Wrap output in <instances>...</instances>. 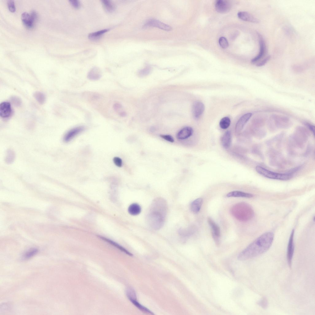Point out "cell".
<instances>
[{
    "label": "cell",
    "instance_id": "cell-36",
    "mask_svg": "<svg viewBox=\"0 0 315 315\" xmlns=\"http://www.w3.org/2000/svg\"><path fill=\"white\" fill-rule=\"evenodd\" d=\"M257 303L259 305L264 309H266L268 306V302L265 298L260 300Z\"/></svg>",
    "mask_w": 315,
    "mask_h": 315
},
{
    "label": "cell",
    "instance_id": "cell-29",
    "mask_svg": "<svg viewBox=\"0 0 315 315\" xmlns=\"http://www.w3.org/2000/svg\"><path fill=\"white\" fill-rule=\"evenodd\" d=\"M38 250L36 248H33L26 252L24 255L25 259H29L35 255L38 252Z\"/></svg>",
    "mask_w": 315,
    "mask_h": 315
},
{
    "label": "cell",
    "instance_id": "cell-34",
    "mask_svg": "<svg viewBox=\"0 0 315 315\" xmlns=\"http://www.w3.org/2000/svg\"><path fill=\"white\" fill-rule=\"evenodd\" d=\"M271 56L270 55L267 56L261 61L255 64L256 66H257L260 67L264 65L269 60Z\"/></svg>",
    "mask_w": 315,
    "mask_h": 315
},
{
    "label": "cell",
    "instance_id": "cell-6",
    "mask_svg": "<svg viewBox=\"0 0 315 315\" xmlns=\"http://www.w3.org/2000/svg\"><path fill=\"white\" fill-rule=\"evenodd\" d=\"M207 221L211 229L213 238L216 244L218 245L220 243V236L219 227L211 217L208 218Z\"/></svg>",
    "mask_w": 315,
    "mask_h": 315
},
{
    "label": "cell",
    "instance_id": "cell-31",
    "mask_svg": "<svg viewBox=\"0 0 315 315\" xmlns=\"http://www.w3.org/2000/svg\"><path fill=\"white\" fill-rule=\"evenodd\" d=\"M151 70L150 67L147 66L143 69L141 70L139 72V75L140 76H144L148 75L150 72Z\"/></svg>",
    "mask_w": 315,
    "mask_h": 315
},
{
    "label": "cell",
    "instance_id": "cell-38",
    "mask_svg": "<svg viewBox=\"0 0 315 315\" xmlns=\"http://www.w3.org/2000/svg\"><path fill=\"white\" fill-rule=\"evenodd\" d=\"M160 137L164 140L169 142L172 143L174 142V140L173 137L170 135H161Z\"/></svg>",
    "mask_w": 315,
    "mask_h": 315
},
{
    "label": "cell",
    "instance_id": "cell-1",
    "mask_svg": "<svg viewBox=\"0 0 315 315\" xmlns=\"http://www.w3.org/2000/svg\"><path fill=\"white\" fill-rule=\"evenodd\" d=\"M274 237V234L271 232L263 234L239 254L238 259L245 260L256 257L265 252L271 247Z\"/></svg>",
    "mask_w": 315,
    "mask_h": 315
},
{
    "label": "cell",
    "instance_id": "cell-21",
    "mask_svg": "<svg viewBox=\"0 0 315 315\" xmlns=\"http://www.w3.org/2000/svg\"><path fill=\"white\" fill-rule=\"evenodd\" d=\"M203 202L202 198H198L194 200L191 205V209L194 213H198L200 210Z\"/></svg>",
    "mask_w": 315,
    "mask_h": 315
},
{
    "label": "cell",
    "instance_id": "cell-13",
    "mask_svg": "<svg viewBox=\"0 0 315 315\" xmlns=\"http://www.w3.org/2000/svg\"><path fill=\"white\" fill-rule=\"evenodd\" d=\"M84 129L83 127L79 126L71 129L65 134L63 140L65 142H69L75 136L83 131Z\"/></svg>",
    "mask_w": 315,
    "mask_h": 315
},
{
    "label": "cell",
    "instance_id": "cell-28",
    "mask_svg": "<svg viewBox=\"0 0 315 315\" xmlns=\"http://www.w3.org/2000/svg\"><path fill=\"white\" fill-rule=\"evenodd\" d=\"M34 96L36 100L41 104H43L45 101V96L42 92L39 91L36 92L34 93Z\"/></svg>",
    "mask_w": 315,
    "mask_h": 315
},
{
    "label": "cell",
    "instance_id": "cell-7",
    "mask_svg": "<svg viewBox=\"0 0 315 315\" xmlns=\"http://www.w3.org/2000/svg\"><path fill=\"white\" fill-rule=\"evenodd\" d=\"M21 18L24 24L28 28H31L33 26L34 22L37 18V14L34 12H32L30 14L24 12L22 14Z\"/></svg>",
    "mask_w": 315,
    "mask_h": 315
},
{
    "label": "cell",
    "instance_id": "cell-39",
    "mask_svg": "<svg viewBox=\"0 0 315 315\" xmlns=\"http://www.w3.org/2000/svg\"><path fill=\"white\" fill-rule=\"evenodd\" d=\"M14 154V153L11 151H10L8 152L6 157V160L7 162L10 163L13 160Z\"/></svg>",
    "mask_w": 315,
    "mask_h": 315
},
{
    "label": "cell",
    "instance_id": "cell-4",
    "mask_svg": "<svg viewBox=\"0 0 315 315\" xmlns=\"http://www.w3.org/2000/svg\"><path fill=\"white\" fill-rule=\"evenodd\" d=\"M256 170L259 174L266 177L278 180H289L292 177L290 173H279L270 171L265 168L260 166H257L256 167Z\"/></svg>",
    "mask_w": 315,
    "mask_h": 315
},
{
    "label": "cell",
    "instance_id": "cell-19",
    "mask_svg": "<svg viewBox=\"0 0 315 315\" xmlns=\"http://www.w3.org/2000/svg\"><path fill=\"white\" fill-rule=\"evenodd\" d=\"M231 134L230 131H227L223 135L221 139V143L225 148H229L231 142Z\"/></svg>",
    "mask_w": 315,
    "mask_h": 315
},
{
    "label": "cell",
    "instance_id": "cell-18",
    "mask_svg": "<svg viewBox=\"0 0 315 315\" xmlns=\"http://www.w3.org/2000/svg\"><path fill=\"white\" fill-rule=\"evenodd\" d=\"M98 237L103 240L113 245L115 247L120 250H121L122 251L125 253L127 254L130 256H133V255L132 254L129 252L125 248L115 242L102 236H98Z\"/></svg>",
    "mask_w": 315,
    "mask_h": 315
},
{
    "label": "cell",
    "instance_id": "cell-3",
    "mask_svg": "<svg viewBox=\"0 0 315 315\" xmlns=\"http://www.w3.org/2000/svg\"><path fill=\"white\" fill-rule=\"evenodd\" d=\"M230 211L235 218L242 221L250 220L254 215V212L251 206L244 202L235 205L231 208Z\"/></svg>",
    "mask_w": 315,
    "mask_h": 315
},
{
    "label": "cell",
    "instance_id": "cell-30",
    "mask_svg": "<svg viewBox=\"0 0 315 315\" xmlns=\"http://www.w3.org/2000/svg\"><path fill=\"white\" fill-rule=\"evenodd\" d=\"M219 43L221 47L223 49H226L229 46L228 41L224 37H221L219 39Z\"/></svg>",
    "mask_w": 315,
    "mask_h": 315
},
{
    "label": "cell",
    "instance_id": "cell-5",
    "mask_svg": "<svg viewBox=\"0 0 315 315\" xmlns=\"http://www.w3.org/2000/svg\"><path fill=\"white\" fill-rule=\"evenodd\" d=\"M270 122L274 123L278 127L286 128L292 124L290 119L285 116L279 114H273L270 118Z\"/></svg>",
    "mask_w": 315,
    "mask_h": 315
},
{
    "label": "cell",
    "instance_id": "cell-15",
    "mask_svg": "<svg viewBox=\"0 0 315 315\" xmlns=\"http://www.w3.org/2000/svg\"><path fill=\"white\" fill-rule=\"evenodd\" d=\"M205 110V106L201 102L198 101L193 104L192 108V112L193 117L195 118H198L202 114Z\"/></svg>",
    "mask_w": 315,
    "mask_h": 315
},
{
    "label": "cell",
    "instance_id": "cell-37",
    "mask_svg": "<svg viewBox=\"0 0 315 315\" xmlns=\"http://www.w3.org/2000/svg\"><path fill=\"white\" fill-rule=\"evenodd\" d=\"M113 161L114 164L117 166L121 167L122 165V161L119 158L115 157L113 158Z\"/></svg>",
    "mask_w": 315,
    "mask_h": 315
},
{
    "label": "cell",
    "instance_id": "cell-14",
    "mask_svg": "<svg viewBox=\"0 0 315 315\" xmlns=\"http://www.w3.org/2000/svg\"><path fill=\"white\" fill-rule=\"evenodd\" d=\"M12 113V109L10 104L8 102L1 103L0 105V115L4 118L9 117Z\"/></svg>",
    "mask_w": 315,
    "mask_h": 315
},
{
    "label": "cell",
    "instance_id": "cell-12",
    "mask_svg": "<svg viewBox=\"0 0 315 315\" xmlns=\"http://www.w3.org/2000/svg\"><path fill=\"white\" fill-rule=\"evenodd\" d=\"M146 26L156 27L167 31H170L172 28L170 26L155 19H151L146 22Z\"/></svg>",
    "mask_w": 315,
    "mask_h": 315
},
{
    "label": "cell",
    "instance_id": "cell-23",
    "mask_svg": "<svg viewBox=\"0 0 315 315\" xmlns=\"http://www.w3.org/2000/svg\"><path fill=\"white\" fill-rule=\"evenodd\" d=\"M101 76L100 70L97 67L93 68L88 74V77L90 80H96L99 79Z\"/></svg>",
    "mask_w": 315,
    "mask_h": 315
},
{
    "label": "cell",
    "instance_id": "cell-17",
    "mask_svg": "<svg viewBox=\"0 0 315 315\" xmlns=\"http://www.w3.org/2000/svg\"><path fill=\"white\" fill-rule=\"evenodd\" d=\"M237 16L240 19L245 21L256 23L259 22L257 19L246 12H239L237 14Z\"/></svg>",
    "mask_w": 315,
    "mask_h": 315
},
{
    "label": "cell",
    "instance_id": "cell-2",
    "mask_svg": "<svg viewBox=\"0 0 315 315\" xmlns=\"http://www.w3.org/2000/svg\"><path fill=\"white\" fill-rule=\"evenodd\" d=\"M166 201L161 198L155 199L152 202L147 215L149 225L154 230H158L164 225L166 215Z\"/></svg>",
    "mask_w": 315,
    "mask_h": 315
},
{
    "label": "cell",
    "instance_id": "cell-11",
    "mask_svg": "<svg viewBox=\"0 0 315 315\" xmlns=\"http://www.w3.org/2000/svg\"><path fill=\"white\" fill-rule=\"evenodd\" d=\"M252 115V113H248L244 114L239 118L235 127V132L236 134H238L241 132Z\"/></svg>",
    "mask_w": 315,
    "mask_h": 315
},
{
    "label": "cell",
    "instance_id": "cell-32",
    "mask_svg": "<svg viewBox=\"0 0 315 315\" xmlns=\"http://www.w3.org/2000/svg\"><path fill=\"white\" fill-rule=\"evenodd\" d=\"M7 4L9 10L12 12H14L16 9L14 1L11 0H8Z\"/></svg>",
    "mask_w": 315,
    "mask_h": 315
},
{
    "label": "cell",
    "instance_id": "cell-25",
    "mask_svg": "<svg viewBox=\"0 0 315 315\" xmlns=\"http://www.w3.org/2000/svg\"><path fill=\"white\" fill-rule=\"evenodd\" d=\"M101 1L103 7L107 12H112L114 10L115 6L110 1L103 0Z\"/></svg>",
    "mask_w": 315,
    "mask_h": 315
},
{
    "label": "cell",
    "instance_id": "cell-8",
    "mask_svg": "<svg viewBox=\"0 0 315 315\" xmlns=\"http://www.w3.org/2000/svg\"><path fill=\"white\" fill-rule=\"evenodd\" d=\"M216 10L220 13H225L229 12L231 8V5L229 1L217 0L215 3Z\"/></svg>",
    "mask_w": 315,
    "mask_h": 315
},
{
    "label": "cell",
    "instance_id": "cell-24",
    "mask_svg": "<svg viewBox=\"0 0 315 315\" xmlns=\"http://www.w3.org/2000/svg\"><path fill=\"white\" fill-rule=\"evenodd\" d=\"M109 30V29H105L92 33L89 34L88 37L90 40H95L99 39L103 34Z\"/></svg>",
    "mask_w": 315,
    "mask_h": 315
},
{
    "label": "cell",
    "instance_id": "cell-16",
    "mask_svg": "<svg viewBox=\"0 0 315 315\" xmlns=\"http://www.w3.org/2000/svg\"><path fill=\"white\" fill-rule=\"evenodd\" d=\"M193 133L192 128L189 126L185 127L177 133V139L182 140L186 139L190 137Z\"/></svg>",
    "mask_w": 315,
    "mask_h": 315
},
{
    "label": "cell",
    "instance_id": "cell-40",
    "mask_svg": "<svg viewBox=\"0 0 315 315\" xmlns=\"http://www.w3.org/2000/svg\"><path fill=\"white\" fill-rule=\"evenodd\" d=\"M306 124L308 127L309 129L314 134L315 131L314 126L308 123H306Z\"/></svg>",
    "mask_w": 315,
    "mask_h": 315
},
{
    "label": "cell",
    "instance_id": "cell-27",
    "mask_svg": "<svg viewBox=\"0 0 315 315\" xmlns=\"http://www.w3.org/2000/svg\"><path fill=\"white\" fill-rule=\"evenodd\" d=\"M230 122V120L229 117H224L222 118L220 122V126L222 129H226L229 126Z\"/></svg>",
    "mask_w": 315,
    "mask_h": 315
},
{
    "label": "cell",
    "instance_id": "cell-9",
    "mask_svg": "<svg viewBox=\"0 0 315 315\" xmlns=\"http://www.w3.org/2000/svg\"><path fill=\"white\" fill-rule=\"evenodd\" d=\"M294 230L293 229L289 237L287 253V261L290 267L291 266L292 260L294 251Z\"/></svg>",
    "mask_w": 315,
    "mask_h": 315
},
{
    "label": "cell",
    "instance_id": "cell-35",
    "mask_svg": "<svg viewBox=\"0 0 315 315\" xmlns=\"http://www.w3.org/2000/svg\"><path fill=\"white\" fill-rule=\"evenodd\" d=\"M69 2L72 6L75 9H78L80 6V3L78 0H70Z\"/></svg>",
    "mask_w": 315,
    "mask_h": 315
},
{
    "label": "cell",
    "instance_id": "cell-33",
    "mask_svg": "<svg viewBox=\"0 0 315 315\" xmlns=\"http://www.w3.org/2000/svg\"><path fill=\"white\" fill-rule=\"evenodd\" d=\"M11 102L15 105L19 106L21 104V101L20 98L16 96H12L11 98Z\"/></svg>",
    "mask_w": 315,
    "mask_h": 315
},
{
    "label": "cell",
    "instance_id": "cell-22",
    "mask_svg": "<svg viewBox=\"0 0 315 315\" xmlns=\"http://www.w3.org/2000/svg\"><path fill=\"white\" fill-rule=\"evenodd\" d=\"M141 208L140 205L136 203L131 204L128 208V212L131 215L135 216L138 215L141 212Z\"/></svg>",
    "mask_w": 315,
    "mask_h": 315
},
{
    "label": "cell",
    "instance_id": "cell-10",
    "mask_svg": "<svg viewBox=\"0 0 315 315\" xmlns=\"http://www.w3.org/2000/svg\"><path fill=\"white\" fill-rule=\"evenodd\" d=\"M259 38L260 50L259 54L251 61V63L255 65L264 55L266 51V46L264 40L261 36L258 34Z\"/></svg>",
    "mask_w": 315,
    "mask_h": 315
},
{
    "label": "cell",
    "instance_id": "cell-20",
    "mask_svg": "<svg viewBox=\"0 0 315 315\" xmlns=\"http://www.w3.org/2000/svg\"><path fill=\"white\" fill-rule=\"evenodd\" d=\"M226 196L227 197H241L250 198L253 195L250 193L239 191H233L228 193Z\"/></svg>",
    "mask_w": 315,
    "mask_h": 315
},
{
    "label": "cell",
    "instance_id": "cell-26",
    "mask_svg": "<svg viewBox=\"0 0 315 315\" xmlns=\"http://www.w3.org/2000/svg\"><path fill=\"white\" fill-rule=\"evenodd\" d=\"M131 302L140 310L145 313L154 315V314L149 309L140 304L137 301V299H129Z\"/></svg>",
    "mask_w": 315,
    "mask_h": 315
}]
</instances>
